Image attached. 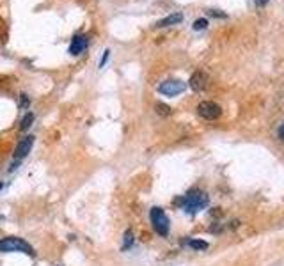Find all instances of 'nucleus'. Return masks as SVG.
<instances>
[{
    "label": "nucleus",
    "mask_w": 284,
    "mask_h": 266,
    "mask_svg": "<svg viewBox=\"0 0 284 266\" xmlns=\"http://www.w3.org/2000/svg\"><path fill=\"white\" fill-rule=\"evenodd\" d=\"M208 14H211V16H217V18H226V14L219 13L217 9H210V11H208Z\"/></svg>",
    "instance_id": "nucleus-16"
},
{
    "label": "nucleus",
    "mask_w": 284,
    "mask_h": 266,
    "mask_svg": "<svg viewBox=\"0 0 284 266\" xmlns=\"http://www.w3.org/2000/svg\"><path fill=\"white\" fill-rule=\"evenodd\" d=\"M108 57H110V50H105V51H103L102 61H100V68H103V66H105V62H107Z\"/></svg>",
    "instance_id": "nucleus-15"
},
{
    "label": "nucleus",
    "mask_w": 284,
    "mask_h": 266,
    "mask_svg": "<svg viewBox=\"0 0 284 266\" xmlns=\"http://www.w3.org/2000/svg\"><path fill=\"white\" fill-rule=\"evenodd\" d=\"M0 190H2V183H0Z\"/></svg>",
    "instance_id": "nucleus-20"
},
{
    "label": "nucleus",
    "mask_w": 284,
    "mask_h": 266,
    "mask_svg": "<svg viewBox=\"0 0 284 266\" xmlns=\"http://www.w3.org/2000/svg\"><path fill=\"white\" fill-rule=\"evenodd\" d=\"M208 201H210V199H208V195H206L203 190H190L186 195L176 199L174 204L181 206L186 213H197L199 210H203V208L208 206Z\"/></svg>",
    "instance_id": "nucleus-1"
},
{
    "label": "nucleus",
    "mask_w": 284,
    "mask_h": 266,
    "mask_svg": "<svg viewBox=\"0 0 284 266\" xmlns=\"http://www.w3.org/2000/svg\"><path fill=\"white\" fill-rule=\"evenodd\" d=\"M34 139H36L34 135H27L18 142L16 149H14V153H13V165H11V170H14V169L18 167L20 162L28 156V153H30V149H32V145H34Z\"/></svg>",
    "instance_id": "nucleus-3"
},
{
    "label": "nucleus",
    "mask_w": 284,
    "mask_h": 266,
    "mask_svg": "<svg viewBox=\"0 0 284 266\" xmlns=\"http://www.w3.org/2000/svg\"><path fill=\"white\" fill-rule=\"evenodd\" d=\"M32 122H34V114L32 112H27L24 116V119H22V122H20V130L27 131L28 128L32 126Z\"/></svg>",
    "instance_id": "nucleus-10"
},
{
    "label": "nucleus",
    "mask_w": 284,
    "mask_h": 266,
    "mask_svg": "<svg viewBox=\"0 0 284 266\" xmlns=\"http://www.w3.org/2000/svg\"><path fill=\"white\" fill-rule=\"evenodd\" d=\"M133 245V231L131 229H126L125 233V243H123V250H128V248Z\"/></svg>",
    "instance_id": "nucleus-11"
},
{
    "label": "nucleus",
    "mask_w": 284,
    "mask_h": 266,
    "mask_svg": "<svg viewBox=\"0 0 284 266\" xmlns=\"http://www.w3.org/2000/svg\"><path fill=\"white\" fill-rule=\"evenodd\" d=\"M27 105H28V98L25 94H22V107H27Z\"/></svg>",
    "instance_id": "nucleus-17"
},
{
    "label": "nucleus",
    "mask_w": 284,
    "mask_h": 266,
    "mask_svg": "<svg viewBox=\"0 0 284 266\" xmlns=\"http://www.w3.org/2000/svg\"><path fill=\"white\" fill-rule=\"evenodd\" d=\"M266 2H268V0H258V4H259V5H265Z\"/></svg>",
    "instance_id": "nucleus-19"
},
{
    "label": "nucleus",
    "mask_w": 284,
    "mask_h": 266,
    "mask_svg": "<svg viewBox=\"0 0 284 266\" xmlns=\"http://www.w3.org/2000/svg\"><path fill=\"white\" fill-rule=\"evenodd\" d=\"M183 20V14L181 13H174V14H169V16H165V18L158 20L156 22V27L162 28V27H171V25H176L180 24Z\"/></svg>",
    "instance_id": "nucleus-9"
},
{
    "label": "nucleus",
    "mask_w": 284,
    "mask_h": 266,
    "mask_svg": "<svg viewBox=\"0 0 284 266\" xmlns=\"http://www.w3.org/2000/svg\"><path fill=\"white\" fill-rule=\"evenodd\" d=\"M156 114L160 116H171V107L169 105H163V103H156Z\"/></svg>",
    "instance_id": "nucleus-13"
},
{
    "label": "nucleus",
    "mask_w": 284,
    "mask_h": 266,
    "mask_svg": "<svg viewBox=\"0 0 284 266\" xmlns=\"http://www.w3.org/2000/svg\"><path fill=\"white\" fill-rule=\"evenodd\" d=\"M0 252H25L27 256L34 257V248L28 245L25 240L16 238V236H9V238L0 240Z\"/></svg>",
    "instance_id": "nucleus-2"
},
{
    "label": "nucleus",
    "mask_w": 284,
    "mask_h": 266,
    "mask_svg": "<svg viewBox=\"0 0 284 266\" xmlns=\"http://www.w3.org/2000/svg\"><path fill=\"white\" fill-rule=\"evenodd\" d=\"M188 247L196 248V250H206V248H208V243L203 242V240H190V242H188Z\"/></svg>",
    "instance_id": "nucleus-12"
},
{
    "label": "nucleus",
    "mask_w": 284,
    "mask_h": 266,
    "mask_svg": "<svg viewBox=\"0 0 284 266\" xmlns=\"http://www.w3.org/2000/svg\"><path fill=\"white\" fill-rule=\"evenodd\" d=\"M149 218H151V224H153V229L160 236H167L169 234V217L165 215V211L162 208H153L151 213H149Z\"/></svg>",
    "instance_id": "nucleus-4"
},
{
    "label": "nucleus",
    "mask_w": 284,
    "mask_h": 266,
    "mask_svg": "<svg viewBox=\"0 0 284 266\" xmlns=\"http://www.w3.org/2000/svg\"><path fill=\"white\" fill-rule=\"evenodd\" d=\"M89 47V38L85 34H77L73 36L70 43V53L71 55H80V53H84Z\"/></svg>",
    "instance_id": "nucleus-7"
},
{
    "label": "nucleus",
    "mask_w": 284,
    "mask_h": 266,
    "mask_svg": "<svg viewBox=\"0 0 284 266\" xmlns=\"http://www.w3.org/2000/svg\"><path fill=\"white\" fill-rule=\"evenodd\" d=\"M197 114H199L203 119L213 121V119H219V117L222 116V108L213 101H203L197 105Z\"/></svg>",
    "instance_id": "nucleus-5"
},
{
    "label": "nucleus",
    "mask_w": 284,
    "mask_h": 266,
    "mask_svg": "<svg viewBox=\"0 0 284 266\" xmlns=\"http://www.w3.org/2000/svg\"><path fill=\"white\" fill-rule=\"evenodd\" d=\"M206 27H208V20L206 18H199L194 22V30H203Z\"/></svg>",
    "instance_id": "nucleus-14"
},
{
    "label": "nucleus",
    "mask_w": 284,
    "mask_h": 266,
    "mask_svg": "<svg viewBox=\"0 0 284 266\" xmlns=\"http://www.w3.org/2000/svg\"><path fill=\"white\" fill-rule=\"evenodd\" d=\"M279 139L284 140V124H281V128H279Z\"/></svg>",
    "instance_id": "nucleus-18"
},
{
    "label": "nucleus",
    "mask_w": 284,
    "mask_h": 266,
    "mask_svg": "<svg viewBox=\"0 0 284 266\" xmlns=\"http://www.w3.org/2000/svg\"><path fill=\"white\" fill-rule=\"evenodd\" d=\"M186 89V84L181 82V80H165L162 84L158 85V93L163 94V96H178V94H181L183 91Z\"/></svg>",
    "instance_id": "nucleus-6"
},
{
    "label": "nucleus",
    "mask_w": 284,
    "mask_h": 266,
    "mask_svg": "<svg viewBox=\"0 0 284 266\" xmlns=\"http://www.w3.org/2000/svg\"><path fill=\"white\" fill-rule=\"evenodd\" d=\"M188 84H190V87L194 89L196 93H201V91H205L206 85H208V75H206L205 71H196V73L190 76Z\"/></svg>",
    "instance_id": "nucleus-8"
}]
</instances>
